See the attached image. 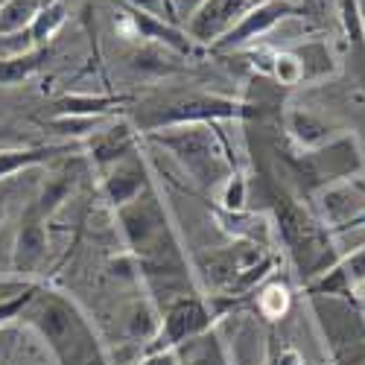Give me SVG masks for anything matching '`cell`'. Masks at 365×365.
<instances>
[{
  "label": "cell",
  "mask_w": 365,
  "mask_h": 365,
  "mask_svg": "<svg viewBox=\"0 0 365 365\" xmlns=\"http://www.w3.org/2000/svg\"><path fill=\"white\" fill-rule=\"evenodd\" d=\"M220 310L217 304L210 301L202 292H190V295H181L170 304L161 307V327H158V336L149 342V348L143 354H155V351H175L185 342L202 336V333L214 330L220 322ZM140 354V356H143Z\"/></svg>",
  "instance_id": "ba28073f"
},
{
  "label": "cell",
  "mask_w": 365,
  "mask_h": 365,
  "mask_svg": "<svg viewBox=\"0 0 365 365\" xmlns=\"http://www.w3.org/2000/svg\"><path fill=\"white\" fill-rule=\"evenodd\" d=\"M263 196L272 207L269 217L275 222L278 246H284L295 275L307 287L310 281L324 275V272L342 257L336 252V237L330 234V228L298 196H292L284 185H278L275 178H266Z\"/></svg>",
  "instance_id": "3957f363"
},
{
  "label": "cell",
  "mask_w": 365,
  "mask_h": 365,
  "mask_svg": "<svg viewBox=\"0 0 365 365\" xmlns=\"http://www.w3.org/2000/svg\"><path fill=\"white\" fill-rule=\"evenodd\" d=\"M339 21L345 29L351 56L365 68V15L359 0H339Z\"/></svg>",
  "instance_id": "83f0119b"
},
{
  "label": "cell",
  "mask_w": 365,
  "mask_h": 365,
  "mask_svg": "<svg viewBox=\"0 0 365 365\" xmlns=\"http://www.w3.org/2000/svg\"><path fill=\"white\" fill-rule=\"evenodd\" d=\"M217 207L222 210H246V202H249V178L242 175L240 170H234L217 190Z\"/></svg>",
  "instance_id": "f1b7e54d"
},
{
  "label": "cell",
  "mask_w": 365,
  "mask_h": 365,
  "mask_svg": "<svg viewBox=\"0 0 365 365\" xmlns=\"http://www.w3.org/2000/svg\"><path fill=\"white\" fill-rule=\"evenodd\" d=\"M47 0H4L0 6V38L24 36Z\"/></svg>",
  "instance_id": "484cf974"
},
{
  "label": "cell",
  "mask_w": 365,
  "mask_h": 365,
  "mask_svg": "<svg viewBox=\"0 0 365 365\" xmlns=\"http://www.w3.org/2000/svg\"><path fill=\"white\" fill-rule=\"evenodd\" d=\"M365 287V246L342 255L324 275L304 287V295H327V298H356Z\"/></svg>",
  "instance_id": "9a60e30c"
},
{
  "label": "cell",
  "mask_w": 365,
  "mask_h": 365,
  "mask_svg": "<svg viewBox=\"0 0 365 365\" xmlns=\"http://www.w3.org/2000/svg\"><path fill=\"white\" fill-rule=\"evenodd\" d=\"M132 365H178V359H175V351H155V354H143Z\"/></svg>",
  "instance_id": "1f68e13d"
},
{
  "label": "cell",
  "mask_w": 365,
  "mask_h": 365,
  "mask_svg": "<svg viewBox=\"0 0 365 365\" xmlns=\"http://www.w3.org/2000/svg\"><path fill=\"white\" fill-rule=\"evenodd\" d=\"M158 327H161V310L149 295H140V298L129 301L123 307V333H126V339L138 342L143 351L149 348L152 339L158 336Z\"/></svg>",
  "instance_id": "d6986e66"
},
{
  "label": "cell",
  "mask_w": 365,
  "mask_h": 365,
  "mask_svg": "<svg viewBox=\"0 0 365 365\" xmlns=\"http://www.w3.org/2000/svg\"><path fill=\"white\" fill-rule=\"evenodd\" d=\"M260 108L240 97L225 94H207V91H190V94H173L158 103L138 106L132 114V126L143 135L173 129V126H190V123H225V120H249L257 117Z\"/></svg>",
  "instance_id": "5b68a950"
},
{
  "label": "cell",
  "mask_w": 365,
  "mask_h": 365,
  "mask_svg": "<svg viewBox=\"0 0 365 365\" xmlns=\"http://www.w3.org/2000/svg\"><path fill=\"white\" fill-rule=\"evenodd\" d=\"M175 359H178V365H234L231 354H228V342L222 339L220 327L207 330L202 336L175 348Z\"/></svg>",
  "instance_id": "ffe728a7"
},
{
  "label": "cell",
  "mask_w": 365,
  "mask_h": 365,
  "mask_svg": "<svg viewBox=\"0 0 365 365\" xmlns=\"http://www.w3.org/2000/svg\"><path fill=\"white\" fill-rule=\"evenodd\" d=\"M6 207H9V190L0 185V225H4V220H6Z\"/></svg>",
  "instance_id": "d6a6232c"
},
{
  "label": "cell",
  "mask_w": 365,
  "mask_h": 365,
  "mask_svg": "<svg viewBox=\"0 0 365 365\" xmlns=\"http://www.w3.org/2000/svg\"><path fill=\"white\" fill-rule=\"evenodd\" d=\"M330 365H365V310L356 298L307 295Z\"/></svg>",
  "instance_id": "52a82bcc"
},
{
  "label": "cell",
  "mask_w": 365,
  "mask_h": 365,
  "mask_svg": "<svg viewBox=\"0 0 365 365\" xmlns=\"http://www.w3.org/2000/svg\"><path fill=\"white\" fill-rule=\"evenodd\" d=\"M289 15H295V6L289 4V0H266V4H257V6H252L246 15H242L234 26H228L225 33L210 44V50L214 53L240 50V47L252 44L255 38H263L266 33H272V29Z\"/></svg>",
  "instance_id": "30bf717a"
},
{
  "label": "cell",
  "mask_w": 365,
  "mask_h": 365,
  "mask_svg": "<svg viewBox=\"0 0 365 365\" xmlns=\"http://www.w3.org/2000/svg\"><path fill=\"white\" fill-rule=\"evenodd\" d=\"M354 185H356V190H359V193L365 196V178H356V181H354Z\"/></svg>",
  "instance_id": "d590c367"
},
{
  "label": "cell",
  "mask_w": 365,
  "mask_h": 365,
  "mask_svg": "<svg viewBox=\"0 0 365 365\" xmlns=\"http://www.w3.org/2000/svg\"><path fill=\"white\" fill-rule=\"evenodd\" d=\"M284 129H287V138L289 143L304 152V149H319L324 146L327 140H333L339 132V126H333L330 120H324L322 114L310 111V108H289L284 114Z\"/></svg>",
  "instance_id": "ac0fdd59"
},
{
  "label": "cell",
  "mask_w": 365,
  "mask_h": 365,
  "mask_svg": "<svg viewBox=\"0 0 365 365\" xmlns=\"http://www.w3.org/2000/svg\"><path fill=\"white\" fill-rule=\"evenodd\" d=\"M149 143L167 149L178 167L190 175L199 190H220L222 181L237 170L231 158V146L217 129V123H190L173 126L146 135Z\"/></svg>",
  "instance_id": "277c9868"
},
{
  "label": "cell",
  "mask_w": 365,
  "mask_h": 365,
  "mask_svg": "<svg viewBox=\"0 0 365 365\" xmlns=\"http://www.w3.org/2000/svg\"><path fill=\"white\" fill-rule=\"evenodd\" d=\"M50 220L41 217V210L29 202L18 220L15 242H12V272L15 278H33L44 269L47 255H50V234H47Z\"/></svg>",
  "instance_id": "9c48e42d"
},
{
  "label": "cell",
  "mask_w": 365,
  "mask_h": 365,
  "mask_svg": "<svg viewBox=\"0 0 365 365\" xmlns=\"http://www.w3.org/2000/svg\"><path fill=\"white\" fill-rule=\"evenodd\" d=\"M120 4H129L135 9H143L149 15H158L170 24H178V15H175V6H173V0H120Z\"/></svg>",
  "instance_id": "4dcf8cb0"
},
{
  "label": "cell",
  "mask_w": 365,
  "mask_h": 365,
  "mask_svg": "<svg viewBox=\"0 0 365 365\" xmlns=\"http://www.w3.org/2000/svg\"><path fill=\"white\" fill-rule=\"evenodd\" d=\"M289 50L298 58V65H301V85L327 79V76H333L339 71L336 58H333V53H330L324 38H307V41H301V44H295Z\"/></svg>",
  "instance_id": "7402d4cb"
},
{
  "label": "cell",
  "mask_w": 365,
  "mask_h": 365,
  "mask_svg": "<svg viewBox=\"0 0 365 365\" xmlns=\"http://www.w3.org/2000/svg\"><path fill=\"white\" fill-rule=\"evenodd\" d=\"M356 304H359V307H362V310H365V287H362V289H359V292H356Z\"/></svg>",
  "instance_id": "e575fe53"
},
{
  "label": "cell",
  "mask_w": 365,
  "mask_h": 365,
  "mask_svg": "<svg viewBox=\"0 0 365 365\" xmlns=\"http://www.w3.org/2000/svg\"><path fill=\"white\" fill-rule=\"evenodd\" d=\"M88 170H91V161L82 155V152L62 158V164H58L56 170H50V173L41 178L38 193L29 199V202H33V205L41 210V217L53 220L58 210L65 207V202L76 193V187L82 185V178L88 175Z\"/></svg>",
  "instance_id": "4fadbf2b"
},
{
  "label": "cell",
  "mask_w": 365,
  "mask_h": 365,
  "mask_svg": "<svg viewBox=\"0 0 365 365\" xmlns=\"http://www.w3.org/2000/svg\"><path fill=\"white\" fill-rule=\"evenodd\" d=\"M82 152V143H26V146H0V185L18 173L62 161Z\"/></svg>",
  "instance_id": "e0dca14e"
},
{
  "label": "cell",
  "mask_w": 365,
  "mask_h": 365,
  "mask_svg": "<svg viewBox=\"0 0 365 365\" xmlns=\"http://www.w3.org/2000/svg\"><path fill=\"white\" fill-rule=\"evenodd\" d=\"M178 4H181V6H187V12H190V9H196V6L202 4V0H173V6H175V9H178ZM175 15H178V12H175Z\"/></svg>",
  "instance_id": "836d02e7"
},
{
  "label": "cell",
  "mask_w": 365,
  "mask_h": 365,
  "mask_svg": "<svg viewBox=\"0 0 365 365\" xmlns=\"http://www.w3.org/2000/svg\"><path fill=\"white\" fill-rule=\"evenodd\" d=\"M9 138H12V132H9V129H0V143L9 140Z\"/></svg>",
  "instance_id": "8d00e7d4"
},
{
  "label": "cell",
  "mask_w": 365,
  "mask_h": 365,
  "mask_svg": "<svg viewBox=\"0 0 365 365\" xmlns=\"http://www.w3.org/2000/svg\"><path fill=\"white\" fill-rule=\"evenodd\" d=\"M15 327L33 333L53 356V365H111L91 316L62 289L36 284Z\"/></svg>",
  "instance_id": "7a4b0ae2"
},
{
  "label": "cell",
  "mask_w": 365,
  "mask_h": 365,
  "mask_svg": "<svg viewBox=\"0 0 365 365\" xmlns=\"http://www.w3.org/2000/svg\"><path fill=\"white\" fill-rule=\"evenodd\" d=\"M65 21H68L65 0H47V4L41 6V12L36 15V21L29 24V29H26L29 47H47L53 41V36L65 26Z\"/></svg>",
  "instance_id": "d4e9b609"
},
{
  "label": "cell",
  "mask_w": 365,
  "mask_h": 365,
  "mask_svg": "<svg viewBox=\"0 0 365 365\" xmlns=\"http://www.w3.org/2000/svg\"><path fill=\"white\" fill-rule=\"evenodd\" d=\"M103 185H100V193L103 199L117 210V207H123L129 205L135 196H140L149 185H152V173L140 155V149L135 152V155L123 158V161H117L111 167H106L103 173Z\"/></svg>",
  "instance_id": "5bb4252c"
},
{
  "label": "cell",
  "mask_w": 365,
  "mask_h": 365,
  "mask_svg": "<svg viewBox=\"0 0 365 365\" xmlns=\"http://www.w3.org/2000/svg\"><path fill=\"white\" fill-rule=\"evenodd\" d=\"M316 202L319 220L330 228V234L336 237L348 228L365 225V196L356 190L354 181H342V185H330L319 193L310 196Z\"/></svg>",
  "instance_id": "8fae6325"
},
{
  "label": "cell",
  "mask_w": 365,
  "mask_h": 365,
  "mask_svg": "<svg viewBox=\"0 0 365 365\" xmlns=\"http://www.w3.org/2000/svg\"><path fill=\"white\" fill-rule=\"evenodd\" d=\"M249 298H252L255 313H257L263 322H269V324L287 319L289 310H292V289H289L287 281H281V278H275V275L266 278Z\"/></svg>",
  "instance_id": "44dd1931"
},
{
  "label": "cell",
  "mask_w": 365,
  "mask_h": 365,
  "mask_svg": "<svg viewBox=\"0 0 365 365\" xmlns=\"http://www.w3.org/2000/svg\"><path fill=\"white\" fill-rule=\"evenodd\" d=\"M138 135L140 132L132 126V120H126V117L111 120V123L97 129L82 143V155L91 161V167L103 173L106 167L135 155V152L140 149V138Z\"/></svg>",
  "instance_id": "7c38bea8"
},
{
  "label": "cell",
  "mask_w": 365,
  "mask_h": 365,
  "mask_svg": "<svg viewBox=\"0 0 365 365\" xmlns=\"http://www.w3.org/2000/svg\"><path fill=\"white\" fill-rule=\"evenodd\" d=\"M114 220L138 278L146 287V295L158 304V310L181 295L199 292L190 257L181 246V237L155 181L129 205L117 207Z\"/></svg>",
  "instance_id": "6da1fadb"
},
{
  "label": "cell",
  "mask_w": 365,
  "mask_h": 365,
  "mask_svg": "<svg viewBox=\"0 0 365 365\" xmlns=\"http://www.w3.org/2000/svg\"><path fill=\"white\" fill-rule=\"evenodd\" d=\"M298 187L304 196H313L330 185H342V181H356L365 173V152L356 140V135L342 132L333 140H327L319 149L289 152L287 158Z\"/></svg>",
  "instance_id": "8992f818"
},
{
  "label": "cell",
  "mask_w": 365,
  "mask_h": 365,
  "mask_svg": "<svg viewBox=\"0 0 365 365\" xmlns=\"http://www.w3.org/2000/svg\"><path fill=\"white\" fill-rule=\"evenodd\" d=\"M50 58L47 47H29L26 53H12V56H0V88H18L26 79H33Z\"/></svg>",
  "instance_id": "603a6c76"
},
{
  "label": "cell",
  "mask_w": 365,
  "mask_h": 365,
  "mask_svg": "<svg viewBox=\"0 0 365 365\" xmlns=\"http://www.w3.org/2000/svg\"><path fill=\"white\" fill-rule=\"evenodd\" d=\"M108 123L106 117H85V114H56L47 120V129L56 132L58 138H68V143H79L88 140L97 129H103Z\"/></svg>",
  "instance_id": "4316f807"
},
{
  "label": "cell",
  "mask_w": 365,
  "mask_h": 365,
  "mask_svg": "<svg viewBox=\"0 0 365 365\" xmlns=\"http://www.w3.org/2000/svg\"><path fill=\"white\" fill-rule=\"evenodd\" d=\"M269 73L275 76L284 88H295V85H301V65H298V58L292 56V50H278V53H272Z\"/></svg>",
  "instance_id": "f546056e"
},
{
  "label": "cell",
  "mask_w": 365,
  "mask_h": 365,
  "mask_svg": "<svg viewBox=\"0 0 365 365\" xmlns=\"http://www.w3.org/2000/svg\"><path fill=\"white\" fill-rule=\"evenodd\" d=\"M129 97L120 94H65L53 103L56 114H85V117H106L108 111L126 106Z\"/></svg>",
  "instance_id": "cb8c5ba5"
},
{
  "label": "cell",
  "mask_w": 365,
  "mask_h": 365,
  "mask_svg": "<svg viewBox=\"0 0 365 365\" xmlns=\"http://www.w3.org/2000/svg\"><path fill=\"white\" fill-rule=\"evenodd\" d=\"M0 6H4V0H0Z\"/></svg>",
  "instance_id": "74e56055"
},
{
  "label": "cell",
  "mask_w": 365,
  "mask_h": 365,
  "mask_svg": "<svg viewBox=\"0 0 365 365\" xmlns=\"http://www.w3.org/2000/svg\"><path fill=\"white\" fill-rule=\"evenodd\" d=\"M210 217L217 220L220 231L228 234L237 242H252V246L275 252L278 237H275V222L269 214H255V210H222V207H210Z\"/></svg>",
  "instance_id": "2e32d148"
}]
</instances>
